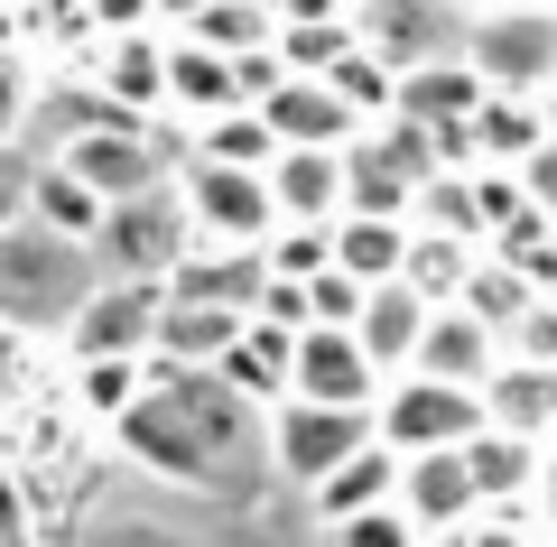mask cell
I'll return each instance as SVG.
<instances>
[{
  "mask_svg": "<svg viewBox=\"0 0 557 547\" xmlns=\"http://www.w3.org/2000/svg\"><path fill=\"white\" fill-rule=\"evenodd\" d=\"M112 436L139 473H159L177 492H233L242 464L260 455V409H242L214 372H159L149 362V390Z\"/></svg>",
  "mask_w": 557,
  "mask_h": 547,
  "instance_id": "obj_1",
  "label": "cell"
},
{
  "mask_svg": "<svg viewBox=\"0 0 557 547\" xmlns=\"http://www.w3.org/2000/svg\"><path fill=\"white\" fill-rule=\"evenodd\" d=\"M94 288H102V270H94L84 241H57L38 223L0 233V334H38V325L65 334Z\"/></svg>",
  "mask_w": 557,
  "mask_h": 547,
  "instance_id": "obj_2",
  "label": "cell"
},
{
  "mask_svg": "<svg viewBox=\"0 0 557 547\" xmlns=\"http://www.w3.org/2000/svg\"><path fill=\"white\" fill-rule=\"evenodd\" d=\"M483 436V390H446V381H381L372 399V446L399 455V464H418V455H465Z\"/></svg>",
  "mask_w": 557,
  "mask_h": 547,
  "instance_id": "obj_3",
  "label": "cell"
},
{
  "mask_svg": "<svg viewBox=\"0 0 557 547\" xmlns=\"http://www.w3.org/2000/svg\"><path fill=\"white\" fill-rule=\"evenodd\" d=\"M57 167L75 176V186L102 204V214H112V204H139V196H159L168 176H177V167H168V149H159L149 130H139V121H121V112H94L84 130H65Z\"/></svg>",
  "mask_w": 557,
  "mask_h": 547,
  "instance_id": "obj_4",
  "label": "cell"
},
{
  "mask_svg": "<svg viewBox=\"0 0 557 547\" xmlns=\"http://www.w3.org/2000/svg\"><path fill=\"white\" fill-rule=\"evenodd\" d=\"M465 65L483 75V94L539 102L557 84V10H483V20H465Z\"/></svg>",
  "mask_w": 557,
  "mask_h": 547,
  "instance_id": "obj_5",
  "label": "cell"
},
{
  "mask_svg": "<svg viewBox=\"0 0 557 547\" xmlns=\"http://www.w3.org/2000/svg\"><path fill=\"white\" fill-rule=\"evenodd\" d=\"M186 251H196V233H186V204L168 196H139V204H112L94 233V270L102 278H131V288H168V278L186 270Z\"/></svg>",
  "mask_w": 557,
  "mask_h": 547,
  "instance_id": "obj_6",
  "label": "cell"
},
{
  "mask_svg": "<svg viewBox=\"0 0 557 547\" xmlns=\"http://www.w3.org/2000/svg\"><path fill=\"white\" fill-rule=\"evenodd\" d=\"M372 446V409H307V399H278L270 418H260V455H270V473H288L298 492H317L335 464H354V455Z\"/></svg>",
  "mask_w": 557,
  "mask_h": 547,
  "instance_id": "obj_7",
  "label": "cell"
},
{
  "mask_svg": "<svg viewBox=\"0 0 557 547\" xmlns=\"http://www.w3.org/2000/svg\"><path fill=\"white\" fill-rule=\"evenodd\" d=\"M159 315H168V288L102 278V288L84 297V315L65 325V352H75V362H149V352H159Z\"/></svg>",
  "mask_w": 557,
  "mask_h": 547,
  "instance_id": "obj_8",
  "label": "cell"
},
{
  "mask_svg": "<svg viewBox=\"0 0 557 547\" xmlns=\"http://www.w3.org/2000/svg\"><path fill=\"white\" fill-rule=\"evenodd\" d=\"M260 186H270L278 233H325V223H344V149H278L260 167Z\"/></svg>",
  "mask_w": 557,
  "mask_h": 547,
  "instance_id": "obj_9",
  "label": "cell"
},
{
  "mask_svg": "<svg viewBox=\"0 0 557 547\" xmlns=\"http://www.w3.org/2000/svg\"><path fill=\"white\" fill-rule=\"evenodd\" d=\"M483 102H493V94H483L474 65H465V57H437V65H409V75H399L391 121H409L418 139H465Z\"/></svg>",
  "mask_w": 557,
  "mask_h": 547,
  "instance_id": "obj_10",
  "label": "cell"
},
{
  "mask_svg": "<svg viewBox=\"0 0 557 547\" xmlns=\"http://www.w3.org/2000/svg\"><path fill=\"white\" fill-rule=\"evenodd\" d=\"M288 399H307V409H372L381 399V372L362 362L354 334H298V352H288Z\"/></svg>",
  "mask_w": 557,
  "mask_h": 547,
  "instance_id": "obj_11",
  "label": "cell"
},
{
  "mask_svg": "<svg viewBox=\"0 0 557 547\" xmlns=\"http://www.w3.org/2000/svg\"><path fill=\"white\" fill-rule=\"evenodd\" d=\"M260 130H270V149H354L362 139V121L344 112L325 84H307V75H288L270 102H260Z\"/></svg>",
  "mask_w": 557,
  "mask_h": 547,
  "instance_id": "obj_12",
  "label": "cell"
},
{
  "mask_svg": "<svg viewBox=\"0 0 557 547\" xmlns=\"http://www.w3.org/2000/svg\"><path fill=\"white\" fill-rule=\"evenodd\" d=\"M362 47V28H354V10H325V0H298V10H278V38H270V57H278V75H307V84H325L344 57Z\"/></svg>",
  "mask_w": 557,
  "mask_h": 547,
  "instance_id": "obj_13",
  "label": "cell"
},
{
  "mask_svg": "<svg viewBox=\"0 0 557 547\" xmlns=\"http://www.w3.org/2000/svg\"><path fill=\"white\" fill-rule=\"evenodd\" d=\"M493 362H502L493 334H483L465 307H437V315H428V334H418V362H409V372L418 381H446V390H483Z\"/></svg>",
  "mask_w": 557,
  "mask_h": 547,
  "instance_id": "obj_14",
  "label": "cell"
},
{
  "mask_svg": "<svg viewBox=\"0 0 557 547\" xmlns=\"http://www.w3.org/2000/svg\"><path fill=\"white\" fill-rule=\"evenodd\" d=\"M177 38L205 47V57H223V65L270 57V38H278V0H196V10H177Z\"/></svg>",
  "mask_w": 557,
  "mask_h": 547,
  "instance_id": "obj_15",
  "label": "cell"
},
{
  "mask_svg": "<svg viewBox=\"0 0 557 547\" xmlns=\"http://www.w3.org/2000/svg\"><path fill=\"white\" fill-rule=\"evenodd\" d=\"M428 315H437V307H418V297L399 288V278H391V288H372V297H362V315H354L362 362H372L381 381H399V372L418 362V334H428Z\"/></svg>",
  "mask_w": 557,
  "mask_h": 547,
  "instance_id": "obj_16",
  "label": "cell"
},
{
  "mask_svg": "<svg viewBox=\"0 0 557 547\" xmlns=\"http://www.w3.org/2000/svg\"><path fill=\"white\" fill-rule=\"evenodd\" d=\"M288 352H298V334H278V325H242V334H233V352L214 362V381L242 399V409L270 418L278 399H288Z\"/></svg>",
  "mask_w": 557,
  "mask_h": 547,
  "instance_id": "obj_17",
  "label": "cell"
},
{
  "mask_svg": "<svg viewBox=\"0 0 557 547\" xmlns=\"http://www.w3.org/2000/svg\"><path fill=\"white\" fill-rule=\"evenodd\" d=\"M483 427L520 436V446L557 436V372H530V362H493V381H483Z\"/></svg>",
  "mask_w": 557,
  "mask_h": 547,
  "instance_id": "obj_18",
  "label": "cell"
},
{
  "mask_svg": "<svg viewBox=\"0 0 557 547\" xmlns=\"http://www.w3.org/2000/svg\"><path fill=\"white\" fill-rule=\"evenodd\" d=\"M399 520L418 529V538H437V529H456L465 510H474V483H465V455H418V464H399Z\"/></svg>",
  "mask_w": 557,
  "mask_h": 547,
  "instance_id": "obj_19",
  "label": "cell"
},
{
  "mask_svg": "<svg viewBox=\"0 0 557 547\" xmlns=\"http://www.w3.org/2000/svg\"><path fill=\"white\" fill-rule=\"evenodd\" d=\"M168 112H186L196 130H214V121L242 112V75H233L223 57H205V47L168 38Z\"/></svg>",
  "mask_w": 557,
  "mask_h": 547,
  "instance_id": "obj_20",
  "label": "cell"
},
{
  "mask_svg": "<svg viewBox=\"0 0 557 547\" xmlns=\"http://www.w3.org/2000/svg\"><path fill=\"white\" fill-rule=\"evenodd\" d=\"M307 501H317V520H325V529H344V520H362V510H391V501H399V455H381V446H362L354 464H335V473H325L317 492H307Z\"/></svg>",
  "mask_w": 557,
  "mask_h": 547,
  "instance_id": "obj_21",
  "label": "cell"
},
{
  "mask_svg": "<svg viewBox=\"0 0 557 547\" xmlns=\"http://www.w3.org/2000/svg\"><path fill=\"white\" fill-rule=\"evenodd\" d=\"M335 270L354 278L362 297L391 288L399 270H409V223H381V214H344L335 223Z\"/></svg>",
  "mask_w": 557,
  "mask_h": 547,
  "instance_id": "obj_22",
  "label": "cell"
},
{
  "mask_svg": "<svg viewBox=\"0 0 557 547\" xmlns=\"http://www.w3.org/2000/svg\"><path fill=\"white\" fill-rule=\"evenodd\" d=\"M102 84L121 94V121L159 112V102H168V38H159V28H121V38L102 47Z\"/></svg>",
  "mask_w": 557,
  "mask_h": 547,
  "instance_id": "obj_23",
  "label": "cell"
},
{
  "mask_svg": "<svg viewBox=\"0 0 557 547\" xmlns=\"http://www.w3.org/2000/svg\"><path fill=\"white\" fill-rule=\"evenodd\" d=\"M465 483H474V510H483V501H530V483H539V446H520V436L483 427L474 446H465Z\"/></svg>",
  "mask_w": 557,
  "mask_h": 547,
  "instance_id": "obj_24",
  "label": "cell"
},
{
  "mask_svg": "<svg viewBox=\"0 0 557 547\" xmlns=\"http://www.w3.org/2000/svg\"><path fill=\"white\" fill-rule=\"evenodd\" d=\"M28 223H38V233H57V241H84V251H94L102 204L84 196V186L57 167V158H38V176H28Z\"/></svg>",
  "mask_w": 557,
  "mask_h": 547,
  "instance_id": "obj_25",
  "label": "cell"
},
{
  "mask_svg": "<svg viewBox=\"0 0 557 547\" xmlns=\"http://www.w3.org/2000/svg\"><path fill=\"white\" fill-rule=\"evenodd\" d=\"M530 297H539V288H530L520 270H502V260H483V251H474V270H465V297H456V307L474 315L483 334H511L520 315H530Z\"/></svg>",
  "mask_w": 557,
  "mask_h": 547,
  "instance_id": "obj_26",
  "label": "cell"
},
{
  "mask_svg": "<svg viewBox=\"0 0 557 547\" xmlns=\"http://www.w3.org/2000/svg\"><path fill=\"white\" fill-rule=\"evenodd\" d=\"M139 390H149V362H75V409L102 427H121L139 409Z\"/></svg>",
  "mask_w": 557,
  "mask_h": 547,
  "instance_id": "obj_27",
  "label": "cell"
},
{
  "mask_svg": "<svg viewBox=\"0 0 557 547\" xmlns=\"http://www.w3.org/2000/svg\"><path fill=\"white\" fill-rule=\"evenodd\" d=\"M335 270V223L325 233H270L260 241V278H288V288H307V278Z\"/></svg>",
  "mask_w": 557,
  "mask_h": 547,
  "instance_id": "obj_28",
  "label": "cell"
},
{
  "mask_svg": "<svg viewBox=\"0 0 557 547\" xmlns=\"http://www.w3.org/2000/svg\"><path fill=\"white\" fill-rule=\"evenodd\" d=\"M196 158H214V167H242V176H260L270 167V130H260V112H233V121H214V130H196Z\"/></svg>",
  "mask_w": 557,
  "mask_h": 547,
  "instance_id": "obj_29",
  "label": "cell"
},
{
  "mask_svg": "<svg viewBox=\"0 0 557 547\" xmlns=\"http://www.w3.org/2000/svg\"><path fill=\"white\" fill-rule=\"evenodd\" d=\"M75 547H196V538H186V529H168V520H149V510H102Z\"/></svg>",
  "mask_w": 557,
  "mask_h": 547,
  "instance_id": "obj_30",
  "label": "cell"
},
{
  "mask_svg": "<svg viewBox=\"0 0 557 547\" xmlns=\"http://www.w3.org/2000/svg\"><path fill=\"white\" fill-rule=\"evenodd\" d=\"M502 362H530V372H557V297H530L511 334H502Z\"/></svg>",
  "mask_w": 557,
  "mask_h": 547,
  "instance_id": "obj_31",
  "label": "cell"
},
{
  "mask_svg": "<svg viewBox=\"0 0 557 547\" xmlns=\"http://www.w3.org/2000/svg\"><path fill=\"white\" fill-rule=\"evenodd\" d=\"M511 186H520V204H530V214L557 233V139H539V149L520 158V167H511Z\"/></svg>",
  "mask_w": 557,
  "mask_h": 547,
  "instance_id": "obj_32",
  "label": "cell"
},
{
  "mask_svg": "<svg viewBox=\"0 0 557 547\" xmlns=\"http://www.w3.org/2000/svg\"><path fill=\"white\" fill-rule=\"evenodd\" d=\"M335 547H418V529L399 520V510H362V520L335 529Z\"/></svg>",
  "mask_w": 557,
  "mask_h": 547,
  "instance_id": "obj_33",
  "label": "cell"
},
{
  "mask_svg": "<svg viewBox=\"0 0 557 547\" xmlns=\"http://www.w3.org/2000/svg\"><path fill=\"white\" fill-rule=\"evenodd\" d=\"M28 176H38V158L0 149V233H20V223H28Z\"/></svg>",
  "mask_w": 557,
  "mask_h": 547,
  "instance_id": "obj_34",
  "label": "cell"
},
{
  "mask_svg": "<svg viewBox=\"0 0 557 547\" xmlns=\"http://www.w3.org/2000/svg\"><path fill=\"white\" fill-rule=\"evenodd\" d=\"M28 112H38V94H28V75H20V65H0V149H20Z\"/></svg>",
  "mask_w": 557,
  "mask_h": 547,
  "instance_id": "obj_35",
  "label": "cell"
},
{
  "mask_svg": "<svg viewBox=\"0 0 557 547\" xmlns=\"http://www.w3.org/2000/svg\"><path fill=\"white\" fill-rule=\"evenodd\" d=\"M539 520H548V547H557V446H539V483H530Z\"/></svg>",
  "mask_w": 557,
  "mask_h": 547,
  "instance_id": "obj_36",
  "label": "cell"
},
{
  "mask_svg": "<svg viewBox=\"0 0 557 547\" xmlns=\"http://www.w3.org/2000/svg\"><path fill=\"white\" fill-rule=\"evenodd\" d=\"M20 38H28V10H10V0H0V65L20 57Z\"/></svg>",
  "mask_w": 557,
  "mask_h": 547,
  "instance_id": "obj_37",
  "label": "cell"
},
{
  "mask_svg": "<svg viewBox=\"0 0 557 547\" xmlns=\"http://www.w3.org/2000/svg\"><path fill=\"white\" fill-rule=\"evenodd\" d=\"M539 130L557 139V84H548V94H539Z\"/></svg>",
  "mask_w": 557,
  "mask_h": 547,
  "instance_id": "obj_38",
  "label": "cell"
},
{
  "mask_svg": "<svg viewBox=\"0 0 557 547\" xmlns=\"http://www.w3.org/2000/svg\"><path fill=\"white\" fill-rule=\"evenodd\" d=\"M38 547H47V538H38ZM57 547H75V538H57Z\"/></svg>",
  "mask_w": 557,
  "mask_h": 547,
  "instance_id": "obj_39",
  "label": "cell"
},
{
  "mask_svg": "<svg viewBox=\"0 0 557 547\" xmlns=\"http://www.w3.org/2000/svg\"><path fill=\"white\" fill-rule=\"evenodd\" d=\"M530 547H548V538H530Z\"/></svg>",
  "mask_w": 557,
  "mask_h": 547,
  "instance_id": "obj_40",
  "label": "cell"
}]
</instances>
